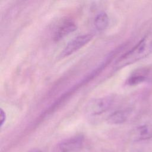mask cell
I'll return each instance as SVG.
<instances>
[{"mask_svg":"<svg viewBox=\"0 0 152 152\" xmlns=\"http://www.w3.org/2000/svg\"><path fill=\"white\" fill-rule=\"evenodd\" d=\"M152 52V32L147 33L132 49L116 62L115 68L120 69L147 56Z\"/></svg>","mask_w":152,"mask_h":152,"instance_id":"obj_1","label":"cell"},{"mask_svg":"<svg viewBox=\"0 0 152 152\" xmlns=\"http://www.w3.org/2000/svg\"><path fill=\"white\" fill-rule=\"evenodd\" d=\"M115 101V97L112 96H106L91 100L86 107V113L90 116L102 115L112 108Z\"/></svg>","mask_w":152,"mask_h":152,"instance_id":"obj_2","label":"cell"},{"mask_svg":"<svg viewBox=\"0 0 152 152\" xmlns=\"http://www.w3.org/2000/svg\"><path fill=\"white\" fill-rule=\"evenodd\" d=\"M92 39L91 34H84L75 37L65 46L61 52V57L65 58L71 55L87 45Z\"/></svg>","mask_w":152,"mask_h":152,"instance_id":"obj_3","label":"cell"},{"mask_svg":"<svg viewBox=\"0 0 152 152\" xmlns=\"http://www.w3.org/2000/svg\"><path fill=\"white\" fill-rule=\"evenodd\" d=\"M84 138L81 135H75L59 143L56 148V152H74L80 149L84 142Z\"/></svg>","mask_w":152,"mask_h":152,"instance_id":"obj_4","label":"cell"},{"mask_svg":"<svg viewBox=\"0 0 152 152\" xmlns=\"http://www.w3.org/2000/svg\"><path fill=\"white\" fill-rule=\"evenodd\" d=\"M77 30V26L72 20H67L62 23L56 30L53 35L55 41H59L65 37Z\"/></svg>","mask_w":152,"mask_h":152,"instance_id":"obj_5","label":"cell"},{"mask_svg":"<svg viewBox=\"0 0 152 152\" xmlns=\"http://www.w3.org/2000/svg\"><path fill=\"white\" fill-rule=\"evenodd\" d=\"M150 72L147 68H141L134 71L126 81V84L129 86H135L144 82L148 78Z\"/></svg>","mask_w":152,"mask_h":152,"instance_id":"obj_6","label":"cell"},{"mask_svg":"<svg viewBox=\"0 0 152 152\" xmlns=\"http://www.w3.org/2000/svg\"><path fill=\"white\" fill-rule=\"evenodd\" d=\"M132 137L135 141L145 140L152 138V124L137 127L133 131Z\"/></svg>","mask_w":152,"mask_h":152,"instance_id":"obj_7","label":"cell"},{"mask_svg":"<svg viewBox=\"0 0 152 152\" xmlns=\"http://www.w3.org/2000/svg\"><path fill=\"white\" fill-rule=\"evenodd\" d=\"M130 114L129 109H121L114 111L109 115L107 121L110 124H121L125 122Z\"/></svg>","mask_w":152,"mask_h":152,"instance_id":"obj_8","label":"cell"},{"mask_svg":"<svg viewBox=\"0 0 152 152\" xmlns=\"http://www.w3.org/2000/svg\"><path fill=\"white\" fill-rule=\"evenodd\" d=\"M94 24L98 31L104 30L109 24V18L107 14L103 11L99 12L94 18Z\"/></svg>","mask_w":152,"mask_h":152,"instance_id":"obj_9","label":"cell"},{"mask_svg":"<svg viewBox=\"0 0 152 152\" xmlns=\"http://www.w3.org/2000/svg\"><path fill=\"white\" fill-rule=\"evenodd\" d=\"M0 115H1V126L2 127L4 123L5 122L7 116L5 112L2 109H1V112H0Z\"/></svg>","mask_w":152,"mask_h":152,"instance_id":"obj_10","label":"cell"},{"mask_svg":"<svg viewBox=\"0 0 152 152\" xmlns=\"http://www.w3.org/2000/svg\"><path fill=\"white\" fill-rule=\"evenodd\" d=\"M29 152H42V151L39 150H31V151H30Z\"/></svg>","mask_w":152,"mask_h":152,"instance_id":"obj_11","label":"cell"}]
</instances>
